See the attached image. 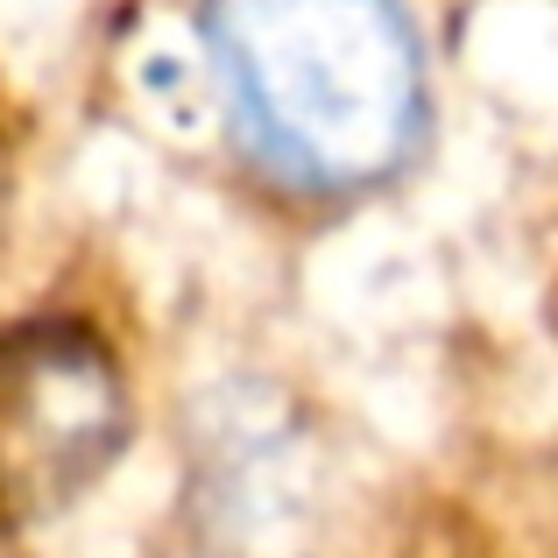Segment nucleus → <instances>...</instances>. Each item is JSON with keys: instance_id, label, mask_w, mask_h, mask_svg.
Segmentation results:
<instances>
[{"instance_id": "nucleus-1", "label": "nucleus", "mask_w": 558, "mask_h": 558, "mask_svg": "<svg viewBox=\"0 0 558 558\" xmlns=\"http://www.w3.org/2000/svg\"><path fill=\"white\" fill-rule=\"evenodd\" d=\"M219 78L247 149L298 191H361L410 156L424 64L396 0H213Z\"/></svg>"}, {"instance_id": "nucleus-2", "label": "nucleus", "mask_w": 558, "mask_h": 558, "mask_svg": "<svg viewBox=\"0 0 558 558\" xmlns=\"http://www.w3.org/2000/svg\"><path fill=\"white\" fill-rule=\"evenodd\" d=\"M121 452V368L85 326L0 332V523L71 502Z\"/></svg>"}]
</instances>
